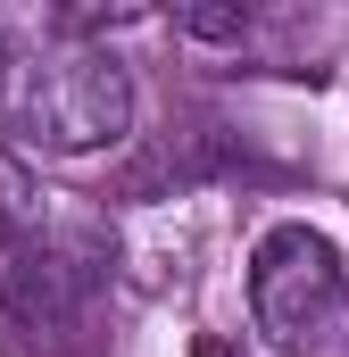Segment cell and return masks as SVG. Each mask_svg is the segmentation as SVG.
<instances>
[{
    "instance_id": "3957f363",
    "label": "cell",
    "mask_w": 349,
    "mask_h": 357,
    "mask_svg": "<svg viewBox=\"0 0 349 357\" xmlns=\"http://www.w3.org/2000/svg\"><path fill=\"white\" fill-rule=\"evenodd\" d=\"M34 233V183H25V167L0 150V250H17Z\"/></svg>"
},
{
    "instance_id": "7a4b0ae2",
    "label": "cell",
    "mask_w": 349,
    "mask_h": 357,
    "mask_svg": "<svg viewBox=\"0 0 349 357\" xmlns=\"http://www.w3.org/2000/svg\"><path fill=\"white\" fill-rule=\"evenodd\" d=\"M250 316L274 349H325L349 316V266L316 225H274L250 250Z\"/></svg>"
},
{
    "instance_id": "6da1fadb",
    "label": "cell",
    "mask_w": 349,
    "mask_h": 357,
    "mask_svg": "<svg viewBox=\"0 0 349 357\" xmlns=\"http://www.w3.org/2000/svg\"><path fill=\"white\" fill-rule=\"evenodd\" d=\"M8 125L25 150L42 158H91V150H117L133 133V75L91 50V42H59L42 59L17 67L8 84Z\"/></svg>"
},
{
    "instance_id": "5b68a950",
    "label": "cell",
    "mask_w": 349,
    "mask_h": 357,
    "mask_svg": "<svg viewBox=\"0 0 349 357\" xmlns=\"http://www.w3.org/2000/svg\"><path fill=\"white\" fill-rule=\"evenodd\" d=\"M191 357H242V349H233V341H216V333H208V341H200V349H191Z\"/></svg>"
},
{
    "instance_id": "277c9868",
    "label": "cell",
    "mask_w": 349,
    "mask_h": 357,
    "mask_svg": "<svg viewBox=\"0 0 349 357\" xmlns=\"http://www.w3.org/2000/svg\"><path fill=\"white\" fill-rule=\"evenodd\" d=\"M174 25H183V33H208V42H242V33H250L242 8H183Z\"/></svg>"
},
{
    "instance_id": "8992f818",
    "label": "cell",
    "mask_w": 349,
    "mask_h": 357,
    "mask_svg": "<svg viewBox=\"0 0 349 357\" xmlns=\"http://www.w3.org/2000/svg\"><path fill=\"white\" fill-rule=\"evenodd\" d=\"M0 100H8V50H0Z\"/></svg>"
}]
</instances>
